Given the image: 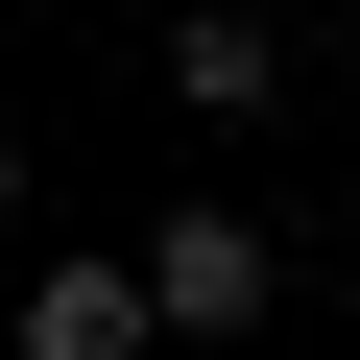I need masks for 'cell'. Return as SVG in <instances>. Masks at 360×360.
Returning a JSON list of instances; mask_svg holds the SVG:
<instances>
[{"label": "cell", "mask_w": 360, "mask_h": 360, "mask_svg": "<svg viewBox=\"0 0 360 360\" xmlns=\"http://www.w3.org/2000/svg\"><path fill=\"white\" fill-rule=\"evenodd\" d=\"M144 336H168V288L72 240V264H25V336H0V360H144Z\"/></svg>", "instance_id": "cell-1"}, {"label": "cell", "mask_w": 360, "mask_h": 360, "mask_svg": "<svg viewBox=\"0 0 360 360\" xmlns=\"http://www.w3.org/2000/svg\"><path fill=\"white\" fill-rule=\"evenodd\" d=\"M144 288H168V336H240V312H264V217H240V193H193V217L144 240Z\"/></svg>", "instance_id": "cell-2"}, {"label": "cell", "mask_w": 360, "mask_h": 360, "mask_svg": "<svg viewBox=\"0 0 360 360\" xmlns=\"http://www.w3.org/2000/svg\"><path fill=\"white\" fill-rule=\"evenodd\" d=\"M168 96H193V120H264V25H240V0L168 25Z\"/></svg>", "instance_id": "cell-3"}, {"label": "cell", "mask_w": 360, "mask_h": 360, "mask_svg": "<svg viewBox=\"0 0 360 360\" xmlns=\"http://www.w3.org/2000/svg\"><path fill=\"white\" fill-rule=\"evenodd\" d=\"M0 217H25V120H0Z\"/></svg>", "instance_id": "cell-4"}]
</instances>
